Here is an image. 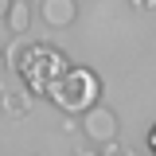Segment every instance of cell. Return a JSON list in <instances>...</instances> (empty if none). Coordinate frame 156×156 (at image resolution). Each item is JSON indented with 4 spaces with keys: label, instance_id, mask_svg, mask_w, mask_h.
Listing matches in <instances>:
<instances>
[{
    "label": "cell",
    "instance_id": "cell-7",
    "mask_svg": "<svg viewBox=\"0 0 156 156\" xmlns=\"http://www.w3.org/2000/svg\"><path fill=\"white\" fill-rule=\"evenodd\" d=\"M74 156H98V144H94V140H78V144H74Z\"/></svg>",
    "mask_w": 156,
    "mask_h": 156
},
{
    "label": "cell",
    "instance_id": "cell-11",
    "mask_svg": "<svg viewBox=\"0 0 156 156\" xmlns=\"http://www.w3.org/2000/svg\"><path fill=\"white\" fill-rule=\"evenodd\" d=\"M0 70H4V55H0Z\"/></svg>",
    "mask_w": 156,
    "mask_h": 156
},
{
    "label": "cell",
    "instance_id": "cell-8",
    "mask_svg": "<svg viewBox=\"0 0 156 156\" xmlns=\"http://www.w3.org/2000/svg\"><path fill=\"white\" fill-rule=\"evenodd\" d=\"M144 140H148V152L156 156V125H152V129H148V136H144Z\"/></svg>",
    "mask_w": 156,
    "mask_h": 156
},
{
    "label": "cell",
    "instance_id": "cell-9",
    "mask_svg": "<svg viewBox=\"0 0 156 156\" xmlns=\"http://www.w3.org/2000/svg\"><path fill=\"white\" fill-rule=\"evenodd\" d=\"M133 4L140 8V12H152V8H156V0H133Z\"/></svg>",
    "mask_w": 156,
    "mask_h": 156
},
{
    "label": "cell",
    "instance_id": "cell-3",
    "mask_svg": "<svg viewBox=\"0 0 156 156\" xmlns=\"http://www.w3.org/2000/svg\"><path fill=\"white\" fill-rule=\"evenodd\" d=\"M78 125H82L86 140H94V144L117 136V113L109 109V105H101V101H94L90 109H82V113H78Z\"/></svg>",
    "mask_w": 156,
    "mask_h": 156
},
{
    "label": "cell",
    "instance_id": "cell-4",
    "mask_svg": "<svg viewBox=\"0 0 156 156\" xmlns=\"http://www.w3.org/2000/svg\"><path fill=\"white\" fill-rule=\"evenodd\" d=\"M39 16L47 27H70L78 20V0H39Z\"/></svg>",
    "mask_w": 156,
    "mask_h": 156
},
{
    "label": "cell",
    "instance_id": "cell-1",
    "mask_svg": "<svg viewBox=\"0 0 156 156\" xmlns=\"http://www.w3.org/2000/svg\"><path fill=\"white\" fill-rule=\"evenodd\" d=\"M66 66H70V58L62 55L55 43H43V39L27 35V43L20 47L16 62H12V74L20 78V86H23L27 94H43V98H47L51 86L62 78Z\"/></svg>",
    "mask_w": 156,
    "mask_h": 156
},
{
    "label": "cell",
    "instance_id": "cell-5",
    "mask_svg": "<svg viewBox=\"0 0 156 156\" xmlns=\"http://www.w3.org/2000/svg\"><path fill=\"white\" fill-rule=\"evenodd\" d=\"M31 98H35V94H27L23 86H12V90L0 94V109H4L8 117H27V113H31Z\"/></svg>",
    "mask_w": 156,
    "mask_h": 156
},
{
    "label": "cell",
    "instance_id": "cell-6",
    "mask_svg": "<svg viewBox=\"0 0 156 156\" xmlns=\"http://www.w3.org/2000/svg\"><path fill=\"white\" fill-rule=\"evenodd\" d=\"M4 23H8V31H12V35L31 31V0H12V4H8V12H4Z\"/></svg>",
    "mask_w": 156,
    "mask_h": 156
},
{
    "label": "cell",
    "instance_id": "cell-2",
    "mask_svg": "<svg viewBox=\"0 0 156 156\" xmlns=\"http://www.w3.org/2000/svg\"><path fill=\"white\" fill-rule=\"evenodd\" d=\"M51 101H55L62 113H70V117H78L82 109H90L94 101H101V78L90 70V66H66L62 70V78H58L55 86H51Z\"/></svg>",
    "mask_w": 156,
    "mask_h": 156
},
{
    "label": "cell",
    "instance_id": "cell-10",
    "mask_svg": "<svg viewBox=\"0 0 156 156\" xmlns=\"http://www.w3.org/2000/svg\"><path fill=\"white\" fill-rule=\"evenodd\" d=\"M8 4H12V0H0V20H4V12H8Z\"/></svg>",
    "mask_w": 156,
    "mask_h": 156
}]
</instances>
